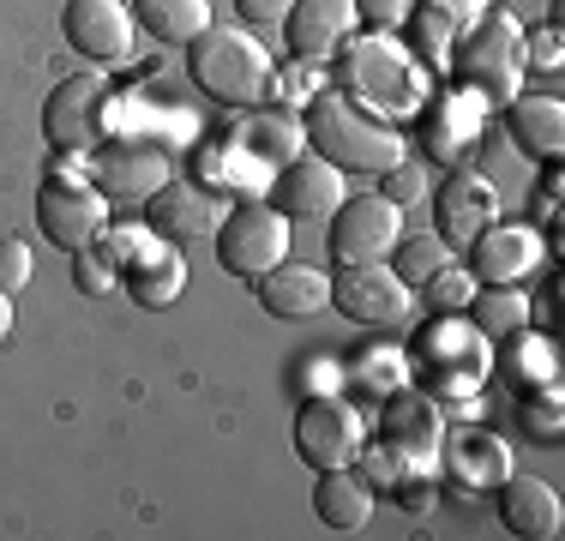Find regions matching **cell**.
I'll return each instance as SVG.
<instances>
[{
  "mask_svg": "<svg viewBox=\"0 0 565 541\" xmlns=\"http://www.w3.org/2000/svg\"><path fill=\"white\" fill-rule=\"evenodd\" d=\"M331 61H338V85L331 91H343L349 103H361L367 115H380V120H409L415 108L434 97L427 66L415 61L403 43H392V31L349 36Z\"/></svg>",
  "mask_w": 565,
  "mask_h": 541,
  "instance_id": "1",
  "label": "cell"
},
{
  "mask_svg": "<svg viewBox=\"0 0 565 541\" xmlns=\"http://www.w3.org/2000/svg\"><path fill=\"white\" fill-rule=\"evenodd\" d=\"M301 139H307V151L326 157L331 169H343V174H385L392 162H403V132L392 120L367 115L361 103H349L343 91L307 97Z\"/></svg>",
  "mask_w": 565,
  "mask_h": 541,
  "instance_id": "2",
  "label": "cell"
},
{
  "mask_svg": "<svg viewBox=\"0 0 565 541\" xmlns=\"http://www.w3.org/2000/svg\"><path fill=\"white\" fill-rule=\"evenodd\" d=\"M186 73L223 108H259L277 85L271 54L259 49V36H247L241 24H211L186 43Z\"/></svg>",
  "mask_w": 565,
  "mask_h": 541,
  "instance_id": "3",
  "label": "cell"
},
{
  "mask_svg": "<svg viewBox=\"0 0 565 541\" xmlns=\"http://www.w3.org/2000/svg\"><path fill=\"white\" fill-rule=\"evenodd\" d=\"M451 66L457 85L481 91L488 103H511L523 91V24L505 12H481L451 43Z\"/></svg>",
  "mask_w": 565,
  "mask_h": 541,
  "instance_id": "4",
  "label": "cell"
},
{
  "mask_svg": "<svg viewBox=\"0 0 565 541\" xmlns=\"http://www.w3.org/2000/svg\"><path fill=\"white\" fill-rule=\"evenodd\" d=\"M211 247H217V265L228 270V277L259 283L271 265L289 259V216H282L271 199H247V205L223 211Z\"/></svg>",
  "mask_w": 565,
  "mask_h": 541,
  "instance_id": "5",
  "label": "cell"
},
{
  "mask_svg": "<svg viewBox=\"0 0 565 541\" xmlns=\"http://www.w3.org/2000/svg\"><path fill=\"white\" fill-rule=\"evenodd\" d=\"M109 78L90 66V73H66L43 103V139L66 157H85L103 145V127H109Z\"/></svg>",
  "mask_w": 565,
  "mask_h": 541,
  "instance_id": "6",
  "label": "cell"
},
{
  "mask_svg": "<svg viewBox=\"0 0 565 541\" xmlns=\"http://www.w3.org/2000/svg\"><path fill=\"white\" fill-rule=\"evenodd\" d=\"M415 361L427 368V379H434L439 391H457V397H469V391L488 379V368H493L488 337H481L463 314L427 319L422 331H415Z\"/></svg>",
  "mask_w": 565,
  "mask_h": 541,
  "instance_id": "7",
  "label": "cell"
},
{
  "mask_svg": "<svg viewBox=\"0 0 565 541\" xmlns=\"http://www.w3.org/2000/svg\"><path fill=\"white\" fill-rule=\"evenodd\" d=\"M36 229L49 247L61 253H85L97 247V235L109 229V199L85 181V174H49L36 187Z\"/></svg>",
  "mask_w": 565,
  "mask_h": 541,
  "instance_id": "8",
  "label": "cell"
},
{
  "mask_svg": "<svg viewBox=\"0 0 565 541\" xmlns=\"http://www.w3.org/2000/svg\"><path fill=\"white\" fill-rule=\"evenodd\" d=\"M295 457H301L307 469H343L361 457V445H367V427H361V410L349 397H301V410H295Z\"/></svg>",
  "mask_w": 565,
  "mask_h": 541,
  "instance_id": "9",
  "label": "cell"
},
{
  "mask_svg": "<svg viewBox=\"0 0 565 541\" xmlns=\"http://www.w3.org/2000/svg\"><path fill=\"white\" fill-rule=\"evenodd\" d=\"M326 223H331L326 247H331V259H338V265L385 259V253L397 247V235H403V211L380 193V187H373V193H343V205L331 211Z\"/></svg>",
  "mask_w": 565,
  "mask_h": 541,
  "instance_id": "10",
  "label": "cell"
},
{
  "mask_svg": "<svg viewBox=\"0 0 565 541\" xmlns=\"http://www.w3.org/2000/svg\"><path fill=\"white\" fill-rule=\"evenodd\" d=\"M409 283H397V270L385 259H367V265H338L331 277V307L361 325V331H385V325H403L409 319Z\"/></svg>",
  "mask_w": 565,
  "mask_h": 541,
  "instance_id": "11",
  "label": "cell"
},
{
  "mask_svg": "<svg viewBox=\"0 0 565 541\" xmlns=\"http://www.w3.org/2000/svg\"><path fill=\"white\" fill-rule=\"evenodd\" d=\"M500 223V193H493V181L481 169H446V181L434 187V235L446 241L451 253H469V241L481 235V229Z\"/></svg>",
  "mask_w": 565,
  "mask_h": 541,
  "instance_id": "12",
  "label": "cell"
},
{
  "mask_svg": "<svg viewBox=\"0 0 565 541\" xmlns=\"http://www.w3.org/2000/svg\"><path fill=\"white\" fill-rule=\"evenodd\" d=\"M415 115H422V145L446 162V169H457V162L481 145V132H488V97L469 91V85L434 91Z\"/></svg>",
  "mask_w": 565,
  "mask_h": 541,
  "instance_id": "13",
  "label": "cell"
},
{
  "mask_svg": "<svg viewBox=\"0 0 565 541\" xmlns=\"http://www.w3.org/2000/svg\"><path fill=\"white\" fill-rule=\"evenodd\" d=\"M90 187H97L109 205H145L157 187H169V157L157 145H139V139H115L90 157Z\"/></svg>",
  "mask_w": 565,
  "mask_h": 541,
  "instance_id": "14",
  "label": "cell"
},
{
  "mask_svg": "<svg viewBox=\"0 0 565 541\" xmlns=\"http://www.w3.org/2000/svg\"><path fill=\"white\" fill-rule=\"evenodd\" d=\"M132 7H120V0H66L61 12V36L66 49L78 54V61L90 66H115L132 54Z\"/></svg>",
  "mask_w": 565,
  "mask_h": 541,
  "instance_id": "15",
  "label": "cell"
},
{
  "mask_svg": "<svg viewBox=\"0 0 565 541\" xmlns=\"http://www.w3.org/2000/svg\"><path fill=\"white\" fill-rule=\"evenodd\" d=\"M271 205L289 216V223H326L331 211L343 205V169H331L326 157H313V151H301V157H289L282 169L271 174Z\"/></svg>",
  "mask_w": 565,
  "mask_h": 541,
  "instance_id": "16",
  "label": "cell"
},
{
  "mask_svg": "<svg viewBox=\"0 0 565 541\" xmlns=\"http://www.w3.org/2000/svg\"><path fill=\"white\" fill-rule=\"evenodd\" d=\"M223 223V205L205 181H186V187H157L145 199V229L169 247H193V241H211Z\"/></svg>",
  "mask_w": 565,
  "mask_h": 541,
  "instance_id": "17",
  "label": "cell"
},
{
  "mask_svg": "<svg viewBox=\"0 0 565 541\" xmlns=\"http://www.w3.org/2000/svg\"><path fill=\"white\" fill-rule=\"evenodd\" d=\"M355 0H289V12H282V36H289L295 61H331L355 36Z\"/></svg>",
  "mask_w": 565,
  "mask_h": 541,
  "instance_id": "18",
  "label": "cell"
},
{
  "mask_svg": "<svg viewBox=\"0 0 565 541\" xmlns=\"http://www.w3.org/2000/svg\"><path fill=\"white\" fill-rule=\"evenodd\" d=\"M542 265V235L530 223H493L469 241V277L476 283H523Z\"/></svg>",
  "mask_w": 565,
  "mask_h": 541,
  "instance_id": "19",
  "label": "cell"
},
{
  "mask_svg": "<svg viewBox=\"0 0 565 541\" xmlns=\"http://www.w3.org/2000/svg\"><path fill=\"white\" fill-rule=\"evenodd\" d=\"M253 295H259V307L271 319H319L331 307V277L313 270V265L282 259V265H271L259 283H253Z\"/></svg>",
  "mask_w": 565,
  "mask_h": 541,
  "instance_id": "20",
  "label": "cell"
},
{
  "mask_svg": "<svg viewBox=\"0 0 565 541\" xmlns=\"http://www.w3.org/2000/svg\"><path fill=\"white\" fill-rule=\"evenodd\" d=\"M505 132H511V145H518L523 157L559 162V157H565V103H559V97H530V91H518V97L505 103Z\"/></svg>",
  "mask_w": 565,
  "mask_h": 541,
  "instance_id": "21",
  "label": "cell"
},
{
  "mask_svg": "<svg viewBox=\"0 0 565 541\" xmlns=\"http://www.w3.org/2000/svg\"><path fill=\"white\" fill-rule=\"evenodd\" d=\"M500 523L518 541H554L565 511H559V494L535 476H505L500 481Z\"/></svg>",
  "mask_w": 565,
  "mask_h": 541,
  "instance_id": "22",
  "label": "cell"
},
{
  "mask_svg": "<svg viewBox=\"0 0 565 541\" xmlns=\"http://www.w3.org/2000/svg\"><path fill=\"white\" fill-rule=\"evenodd\" d=\"M120 283H127V295L139 307H174L186 289V259L181 247H169V241H145L139 253H132L127 265H120Z\"/></svg>",
  "mask_w": 565,
  "mask_h": 541,
  "instance_id": "23",
  "label": "cell"
},
{
  "mask_svg": "<svg viewBox=\"0 0 565 541\" xmlns=\"http://www.w3.org/2000/svg\"><path fill=\"white\" fill-rule=\"evenodd\" d=\"M385 433H392V452L403 457V464H427V457L439 452V410L434 397H422V391H392L385 397Z\"/></svg>",
  "mask_w": 565,
  "mask_h": 541,
  "instance_id": "24",
  "label": "cell"
},
{
  "mask_svg": "<svg viewBox=\"0 0 565 541\" xmlns=\"http://www.w3.org/2000/svg\"><path fill=\"white\" fill-rule=\"evenodd\" d=\"M313 511H319V523H326V530H338V535L367 530V523H373V487H367V476H355L349 464L343 469H319Z\"/></svg>",
  "mask_w": 565,
  "mask_h": 541,
  "instance_id": "25",
  "label": "cell"
},
{
  "mask_svg": "<svg viewBox=\"0 0 565 541\" xmlns=\"http://www.w3.org/2000/svg\"><path fill=\"white\" fill-rule=\"evenodd\" d=\"M132 24L169 49H186L199 31H211V0H132Z\"/></svg>",
  "mask_w": 565,
  "mask_h": 541,
  "instance_id": "26",
  "label": "cell"
},
{
  "mask_svg": "<svg viewBox=\"0 0 565 541\" xmlns=\"http://www.w3.org/2000/svg\"><path fill=\"white\" fill-rule=\"evenodd\" d=\"M505 373L518 379V391L530 397V391H554L559 385V356L554 343H547V331H511L505 337Z\"/></svg>",
  "mask_w": 565,
  "mask_h": 541,
  "instance_id": "27",
  "label": "cell"
},
{
  "mask_svg": "<svg viewBox=\"0 0 565 541\" xmlns=\"http://www.w3.org/2000/svg\"><path fill=\"white\" fill-rule=\"evenodd\" d=\"M463 314L481 337H511V331L530 325V295H523L518 283H481V289L469 295Z\"/></svg>",
  "mask_w": 565,
  "mask_h": 541,
  "instance_id": "28",
  "label": "cell"
},
{
  "mask_svg": "<svg viewBox=\"0 0 565 541\" xmlns=\"http://www.w3.org/2000/svg\"><path fill=\"white\" fill-rule=\"evenodd\" d=\"M511 476V457L500 439H488V433H457L451 439V481L463 487H500Z\"/></svg>",
  "mask_w": 565,
  "mask_h": 541,
  "instance_id": "29",
  "label": "cell"
},
{
  "mask_svg": "<svg viewBox=\"0 0 565 541\" xmlns=\"http://www.w3.org/2000/svg\"><path fill=\"white\" fill-rule=\"evenodd\" d=\"M385 265L397 270V283H409V289H422L427 277H434L439 265H451V247L427 229V235H397V247L385 253Z\"/></svg>",
  "mask_w": 565,
  "mask_h": 541,
  "instance_id": "30",
  "label": "cell"
},
{
  "mask_svg": "<svg viewBox=\"0 0 565 541\" xmlns=\"http://www.w3.org/2000/svg\"><path fill=\"white\" fill-rule=\"evenodd\" d=\"M349 385H361L367 397L385 403L392 391L409 385V361H403V356H385L380 343H367V349H355V356H349Z\"/></svg>",
  "mask_w": 565,
  "mask_h": 541,
  "instance_id": "31",
  "label": "cell"
},
{
  "mask_svg": "<svg viewBox=\"0 0 565 541\" xmlns=\"http://www.w3.org/2000/svg\"><path fill=\"white\" fill-rule=\"evenodd\" d=\"M518 433H530L535 445H559L565 439V403H559V385L554 391H530L518 403Z\"/></svg>",
  "mask_w": 565,
  "mask_h": 541,
  "instance_id": "32",
  "label": "cell"
},
{
  "mask_svg": "<svg viewBox=\"0 0 565 541\" xmlns=\"http://www.w3.org/2000/svg\"><path fill=\"white\" fill-rule=\"evenodd\" d=\"M422 289L434 295V307H439V314H463V307H469V295H476L481 283L469 277V265H439L434 277L422 283Z\"/></svg>",
  "mask_w": 565,
  "mask_h": 541,
  "instance_id": "33",
  "label": "cell"
},
{
  "mask_svg": "<svg viewBox=\"0 0 565 541\" xmlns=\"http://www.w3.org/2000/svg\"><path fill=\"white\" fill-rule=\"evenodd\" d=\"M380 193L392 199L397 211H403V205H415V199H427V169H422V162H409V157L392 162V169L380 174Z\"/></svg>",
  "mask_w": 565,
  "mask_h": 541,
  "instance_id": "34",
  "label": "cell"
},
{
  "mask_svg": "<svg viewBox=\"0 0 565 541\" xmlns=\"http://www.w3.org/2000/svg\"><path fill=\"white\" fill-rule=\"evenodd\" d=\"M73 283H78L85 295H109L115 283H120V265L103 259L97 247H85V253H73Z\"/></svg>",
  "mask_w": 565,
  "mask_h": 541,
  "instance_id": "35",
  "label": "cell"
},
{
  "mask_svg": "<svg viewBox=\"0 0 565 541\" xmlns=\"http://www.w3.org/2000/svg\"><path fill=\"white\" fill-rule=\"evenodd\" d=\"M24 283H31V241L0 235V295H19Z\"/></svg>",
  "mask_w": 565,
  "mask_h": 541,
  "instance_id": "36",
  "label": "cell"
},
{
  "mask_svg": "<svg viewBox=\"0 0 565 541\" xmlns=\"http://www.w3.org/2000/svg\"><path fill=\"white\" fill-rule=\"evenodd\" d=\"M523 73H559V31L554 24L523 36Z\"/></svg>",
  "mask_w": 565,
  "mask_h": 541,
  "instance_id": "37",
  "label": "cell"
},
{
  "mask_svg": "<svg viewBox=\"0 0 565 541\" xmlns=\"http://www.w3.org/2000/svg\"><path fill=\"white\" fill-rule=\"evenodd\" d=\"M409 7L415 0H355V19L367 24V31H403Z\"/></svg>",
  "mask_w": 565,
  "mask_h": 541,
  "instance_id": "38",
  "label": "cell"
},
{
  "mask_svg": "<svg viewBox=\"0 0 565 541\" xmlns=\"http://www.w3.org/2000/svg\"><path fill=\"white\" fill-rule=\"evenodd\" d=\"M535 211L547 223V241H559V162H542V181H535Z\"/></svg>",
  "mask_w": 565,
  "mask_h": 541,
  "instance_id": "39",
  "label": "cell"
},
{
  "mask_svg": "<svg viewBox=\"0 0 565 541\" xmlns=\"http://www.w3.org/2000/svg\"><path fill=\"white\" fill-rule=\"evenodd\" d=\"M235 12L247 24H282V12H289V0H235Z\"/></svg>",
  "mask_w": 565,
  "mask_h": 541,
  "instance_id": "40",
  "label": "cell"
},
{
  "mask_svg": "<svg viewBox=\"0 0 565 541\" xmlns=\"http://www.w3.org/2000/svg\"><path fill=\"white\" fill-rule=\"evenodd\" d=\"M434 7H439V12H451L457 31H469V24L481 19V0H434Z\"/></svg>",
  "mask_w": 565,
  "mask_h": 541,
  "instance_id": "41",
  "label": "cell"
},
{
  "mask_svg": "<svg viewBox=\"0 0 565 541\" xmlns=\"http://www.w3.org/2000/svg\"><path fill=\"white\" fill-rule=\"evenodd\" d=\"M554 301H559V277H547L542 301H535V319H542V331H547V325H554Z\"/></svg>",
  "mask_w": 565,
  "mask_h": 541,
  "instance_id": "42",
  "label": "cell"
},
{
  "mask_svg": "<svg viewBox=\"0 0 565 541\" xmlns=\"http://www.w3.org/2000/svg\"><path fill=\"white\" fill-rule=\"evenodd\" d=\"M12 337V295H0V343Z\"/></svg>",
  "mask_w": 565,
  "mask_h": 541,
  "instance_id": "43",
  "label": "cell"
}]
</instances>
